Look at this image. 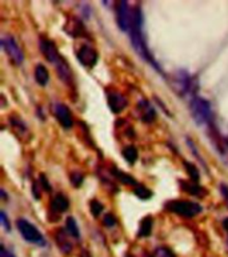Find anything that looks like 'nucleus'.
Listing matches in <instances>:
<instances>
[{"label":"nucleus","instance_id":"nucleus-1","mask_svg":"<svg viewBox=\"0 0 228 257\" xmlns=\"http://www.w3.org/2000/svg\"><path fill=\"white\" fill-rule=\"evenodd\" d=\"M144 20H143V14L140 5H135L133 7V19H132L131 30H130V39H131V44L133 47V50L137 55L142 57L143 60L147 61L148 64L153 67L155 70L164 75V72L160 68V66L157 64V61L155 60V57L152 56L151 51L147 46V39L144 35Z\"/></svg>","mask_w":228,"mask_h":257},{"label":"nucleus","instance_id":"nucleus-2","mask_svg":"<svg viewBox=\"0 0 228 257\" xmlns=\"http://www.w3.org/2000/svg\"><path fill=\"white\" fill-rule=\"evenodd\" d=\"M173 91L180 97H190V100L198 96L199 83L195 76L190 75L187 71H177L171 77Z\"/></svg>","mask_w":228,"mask_h":257},{"label":"nucleus","instance_id":"nucleus-3","mask_svg":"<svg viewBox=\"0 0 228 257\" xmlns=\"http://www.w3.org/2000/svg\"><path fill=\"white\" fill-rule=\"evenodd\" d=\"M190 112L192 116L193 121L198 126H211L212 124V108L207 99L195 96L190 100Z\"/></svg>","mask_w":228,"mask_h":257},{"label":"nucleus","instance_id":"nucleus-4","mask_svg":"<svg viewBox=\"0 0 228 257\" xmlns=\"http://www.w3.org/2000/svg\"><path fill=\"white\" fill-rule=\"evenodd\" d=\"M166 209L172 212L175 215L186 219H193L200 215L203 207L200 204L195 202H188V200H171L166 204Z\"/></svg>","mask_w":228,"mask_h":257},{"label":"nucleus","instance_id":"nucleus-5","mask_svg":"<svg viewBox=\"0 0 228 257\" xmlns=\"http://www.w3.org/2000/svg\"><path fill=\"white\" fill-rule=\"evenodd\" d=\"M16 227L19 229L21 237L24 239L25 241L31 242V244H35V245H40L44 247L46 245V239L41 235L40 231L38 228L30 222L25 219H18L16 221Z\"/></svg>","mask_w":228,"mask_h":257},{"label":"nucleus","instance_id":"nucleus-6","mask_svg":"<svg viewBox=\"0 0 228 257\" xmlns=\"http://www.w3.org/2000/svg\"><path fill=\"white\" fill-rule=\"evenodd\" d=\"M1 48L4 50V52L15 66H21L24 61V55L21 51L20 46L18 44V41L15 40V37L11 35H5L1 37Z\"/></svg>","mask_w":228,"mask_h":257},{"label":"nucleus","instance_id":"nucleus-7","mask_svg":"<svg viewBox=\"0 0 228 257\" xmlns=\"http://www.w3.org/2000/svg\"><path fill=\"white\" fill-rule=\"evenodd\" d=\"M132 19H133V10H131V7L124 0L119 1L116 7L117 27L123 32H130L132 25Z\"/></svg>","mask_w":228,"mask_h":257},{"label":"nucleus","instance_id":"nucleus-8","mask_svg":"<svg viewBox=\"0 0 228 257\" xmlns=\"http://www.w3.org/2000/svg\"><path fill=\"white\" fill-rule=\"evenodd\" d=\"M76 57L80 63L81 66L86 67V68H94L96 66L97 60H99V54L94 47L84 44L81 46L77 52H76Z\"/></svg>","mask_w":228,"mask_h":257},{"label":"nucleus","instance_id":"nucleus-9","mask_svg":"<svg viewBox=\"0 0 228 257\" xmlns=\"http://www.w3.org/2000/svg\"><path fill=\"white\" fill-rule=\"evenodd\" d=\"M52 112L55 115L56 120L59 121L64 129H71L74 127V117H72V113L70 111V108L63 104V103H55L52 106Z\"/></svg>","mask_w":228,"mask_h":257},{"label":"nucleus","instance_id":"nucleus-10","mask_svg":"<svg viewBox=\"0 0 228 257\" xmlns=\"http://www.w3.org/2000/svg\"><path fill=\"white\" fill-rule=\"evenodd\" d=\"M39 48H40V52L43 54V56H44L50 63H52V64H56V63L61 59L55 41L51 40L48 37H43V36H41L40 40H39Z\"/></svg>","mask_w":228,"mask_h":257},{"label":"nucleus","instance_id":"nucleus-11","mask_svg":"<svg viewBox=\"0 0 228 257\" xmlns=\"http://www.w3.org/2000/svg\"><path fill=\"white\" fill-rule=\"evenodd\" d=\"M107 103L108 107L114 113H120L127 108L128 101H127L126 96L122 95L120 92L117 91H110L107 95Z\"/></svg>","mask_w":228,"mask_h":257},{"label":"nucleus","instance_id":"nucleus-12","mask_svg":"<svg viewBox=\"0 0 228 257\" xmlns=\"http://www.w3.org/2000/svg\"><path fill=\"white\" fill-rule=\"evenodd\" d=\"M137 112H139V116H140V120L143 123L151 124L156 120V111L151 106V103L146 99H142L137 103Z\"/></svg>","mask_w":228,"mask_h":257},{"label":"nucleus","instance_id":"nucleus-13","mask_svg":"<svg viewBox=\"0 0 228 257\" xmlns=\"http://www.w3.org/2000/svg\"><path fill=\"white\" fill-rule=\"evenodd\" d=\"M64 30L71 37H83L87 34L83 21L79 20L77 18H71L70 20L67 21V24L64 25Z\"/></svg>","mask_w":228,"mask_h":257},{"label":"nucleus","instance_id":"nucleus-14","mask_svg":"<svg viewBox=\"0 0 228 257\" xmlns=\"http://www.w3.org/2000/svg\"><path fill=\"white\" fill-rule=\"evenodd\" d=\"M51 211L55 212L56 215H60V213H64V212L68 211L70 208V200L68 197L64 195V193H57L55 196L52 197L51 200Z\"/></svg>","mask_w":228,"mask_h":257},{"label":"nucleus","instance_id":"nucleus-15","mask_svg":"<svg viewBox=\"0 0 228 257\" xmlns=\"http://www.w3.org/2000/svg\"><path fill=\"white\" fill-rule=\"evenodd\" d=\"M55 241L57 244V247L60 249L61 252L64 255L72 252V242L70 241V237H68V232L64 231L63 228L57 229L55 233Z\"/></svg>","mask_w":228,"mask_h":257},{"label":"nucleus","instance_id":"nucleus-16","mask_svg":"<svg viewBox=\"0 0 228 257\" xmlns=\"http://www.w3.org/2000/svg\"><path fill=\"white\" fill-rule=\"evenodd\" d=\"M55 66H56V72H57V75L60 77V80L64 81V83L68 84V86H71L72 81H74V73H72V70L70 68V66H68V63L61 57L60 60L57 61Z\"/></svg>","mask_w":228,"mask_h":257},{"label":"nucleus","instance_id":"nucleus-17","mask_svg":"<svg viewBox=\"0 0 228 257\" xmlns=\"http://www.w3.org/2000/svg\"><path fill=\"white\" fill-rule=\"evenodd\" d=\"M180 188H182L183 191L188 193V195H191V196H196V197H204L206 195L204 193H207L204 188H202L199 185V183H193V182H186V180H180Z\"/></svg>","mask_w":228,"mask_h":257},{"label":"nucleus","instance_id":"nucleus-18","mask_svg":"<svg viewBox=\"0 0 228 257\" xmlns=\"http://www.w3.org/2000/svg\"><path fill=\"white\" fill-rule=\"evenodd\" d=\"M110 173H111L112 176L116 179L117 182H120L122 184H126V185H131V187H137L139 185V183L133 179L132 176H130L128 173H124L123 171H120L117 166L112 165L111 169H110Z\"/></svg>","mask_w":228,"mask_h":257},{"label":"nucleus","instance_id":"nucleus-19","mask_svg":"<svg viewBox=\"0 0 228 257\" xmlns=\"http://www.w3.org/2000/svg\"><path fill=\"white\" fill-rule=\"evenodd\" d=\"M35 80L40 87H46L50 81V72L43 64H38L35 67Z\"/></svg>","mask_w":228,"mask_h":257},{"label":"nucleus","instance_id":"nucleus-20","mask_svg":"<svg viewBox=\"0 0 228 257\" xmlns=\"http://www.w3.org/2000/svg\"><path fill=\"white\" fill-rule=\"evenodd\" d=\"M152 227H153V219H152L151 216H146L144 219H142V221H140V227H139L137 235L140 237L151 236Z\"/></svg>","mask_w":228,"mask_h":257},{"label":"nucleus","instance_id":"nucleus-21","mask_svg":"<svg viewBox=\"0 0 228 257\" xmlns=\"http://www.w3.org/2000/svg\"><path fill=\"white\" fill-rule=\"evenodd\" d=\"M66 231L68 232V235L75 239V240H80V229L77 227V222L74 217H67L66 220Z\"/></svg>","mask_w":228,"mask_h":257},{"label":"nucleus","instance_id":"nucleus-22","mask_svg":"<svg viewBox=\"0 0 228 257\" xmlns=\"http://www.w3.org/2000/svg\"><path fill=\"white\" fill-rule=\"evenodd\" d=\"M123 157L124 160L128 162L130 164H135L139 157V152H137V148L135 146H127L124 149H123Z\"/></svg>","mask_w":228,"mask_h":257},{"label":"nucleus","instance_id":"nucleus-23","mask_svg":"<svg viewBox=\"0 0 228 257\" xmlns=\"http://www.w3.org/2000/svg\"><path fill=\"white\" fill-rule=\"evenodd\" d=\"M184 168H186L188 176H190V180L193 183H199V180H200V173H199V169L196 168V165H195L193 163L184 162Z\"/></svg>","mask_w":228,"mask_h":257},{"label":"nucleus","instance_id":"nucleus-24","mask_svg":"<svg viewBox=\"0 0 228 257\" xmlns=\"http://www.w3.org/2000/svg\"><path fill=\"white\" fill-rule=\"evenodd\" d=\"M10 124L12 126V129L18 133V132H21V135L23 133H27V127H25L24 121L19 119V117L16 116H11L10 117Z\"/></svg>","mask_w":228,"mask_h":257},{"label":"nucleus","instance_id":"nucleus-25","mask_svg":"<svg viewBox=\"0 0 228 257\" xmlns=\"http://www.w3.org/2000/svg\"><path fill=\"white\" fill-rule=\"evenodd\" d=\"M133 193H135L139 199H142V200H148V199H151L152 197V192L150 191L147 187H144L143 184H139L137 187L133 188Z\"/></svg>","mask_w":228,"mask_h":257},{"label":"nucleus","instance_id":"nucleus-26","mask_svg":"<svg viewBox=\"0 0 228 257\" xmlns=\"http://www.w3.org/2000/svg\"><path fill=\"white\" fill-rule=\"evenodd\" d=\"M104 207H103V204H101L99 200L96 199H94L90 202V211H91L92 216L94 217H99L101 215V212H103Z\"/></svg>","mask_w":228,"mask_h":257},{"label":"nucleus","instance_id":"nucleus-27","mask_svg":"<svg viewBox=\"0 0 228 257\" xmlns=\"http://www.w3.org/2000/svg\"><path fill=\"white\" fill-rule=\"evenodd\" d=\"M70 182H71L72 187H81V184L84 182V175L81 172H72L71 176H70Z\"/></svg>","mask_w":228,"mask_h":257},{"label":"nucleus","instance_id":"nucleus-28","mask_svg":"<svg viewBox=\"0 0 228 257\" xmlns=\"http://www.w3.org/2000/svg\"><path fill=\"white\" fill-rule=\"evenodd\" d=\"M153 257H175L171 249H168L167 247H159L156 248V251L153 252Z\"/></svg>","mask_w":228,"mask_h":257},{"label":"nucleus","instance_id":"nucleus-29","mask_svg":"<svg viewBox=\"0 0 228 257\" xmlns=\"http://www.w3.org/2000/svg\"><path fill=\"white\" fill-rule=\"evenodd\" d=\"M116 217L114 216L112 213H107L106 216H104V219H103V224L106 225L107 228H112V227H115L116 225Z\"/></svg>","mask_w":228,"mask_h":257},{"label":"nucleus","instance_id":"nucleus-30","mask_svg":"<svg viewBox=\"0 0 228 257\" xmlns=\"http://www.w3.org/2000/svg\"><path fill=\"white\" fill-rule=\"evenodd\" d=\"M0 222H1V225H3V228H4L5 232H10L11 231V222H10V220H8L7 215H5L4 211L0 212Z\"/></svg>","mask_w":228,"mask_h":257},{"label":"nucleus","instance_id":"nucleus-31","mask_svg":"<svg viewBox=\"0 0 228 257\" xmlns=\"http://www.w3.org/2000/svg\"><path fill=\"white\" fill-rule=\"evenodd\" d=\"M39 183H40V188L43 191L51 192L52 188H51L50 182H48V179L46 177V175H40V177H39Z\"/></svg>","mask_w":228,"mask_h":257},{"label":"nucleus","instance_id":"nucleus-32","mask_svg":"<svg viewBox=\"0 0 228 257\" xmlns=\"http://www.w3.org/2000/svg\"><path fill=\"white\" fill-rule=\"evenodd\" d=\"M39 185H40V184H38V183H34V184H32V193H34V196H35L36 200H39V199H40V191H39Z\"/></svg>","mask_w":228,"mask_h":257},{"label":"nucleus","instance_id":"nucleus-33","mask_svg":"<svg viewBox=\"0 0 228 257\" xmlns=\"http://www.w3.org/2000/svg\"><path fill=\"white\" fill-rule=\"evenodd\" d=\"M220 192H222V196H223L224 202L228 204V185L222 184V185H220Z\"/></svg>","mask_w":228,"mask_h":257},{"label":"nucleus","instance_id":"nucleus-34","mask_svg":"<svg viewBox=\"0 0 228 257\" xmlns=\"http://www.w3.org/2000/svg\"><path fill=\"white\" fill-rule=\"evenodd\" d=\"M0 251H1V257H15L12 253L8 252V251H7L3 245H1V249H0Z\"/></svg>","mask_w":228,"mask_h":257},{"label":"nucleus","instance_id":"nucleus-35","mask_svg":"<svg viewBox=\"0 0 228 257\" xmlns=\"http://www.w3.org/2000/svg\"><path fill=\"white\" fill-rule=\"evenodd\" d=\"M80 257H92L91 253H90V251H87V249H83L80 253Z\"/></svg>","mask_w":228,"mask_h":257},{"label":"nucleus","instance_id":"nucleus-36","mask_svg":"<svg viewBox=\"0 0 228 257\" xmlns=\"http://www.w3.org/2000/svg\"><path fill=\"white\" fill-rule=\"evenodd\" d=\"M223 228L227 231V233H228V217L223 220Z\"/></svg>","mask_w":228,"mask_h":257}]
</instances>
